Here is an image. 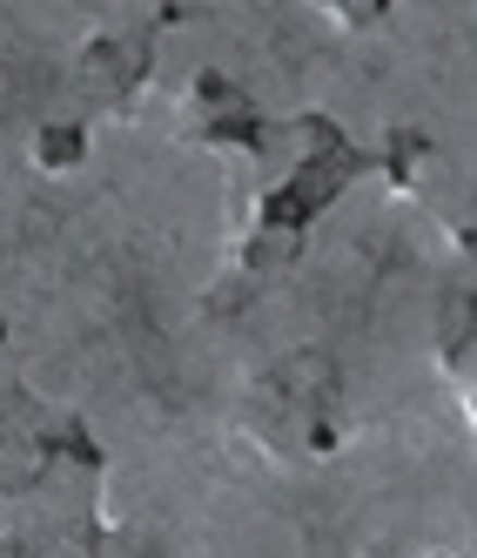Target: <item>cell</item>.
Instances as JSON below:
<instances>
[{
    "label": "cell",
    "mask_w": 477,
    "mask_h": 558,
    "mask_svg": "<svg viewBox=\"0 0 477 558\" xmlns=\"http://www.w3.org/2000/svg\"><path fill=\"white\" fill-rule=\"evenodd\" d=\"M464 417H470V430H477V390H470V397H464Z\"/></svg>",
    "instance_id": "1"
},
{
    "label": "cell",
    "mask_w": 477,
    "mask_h": 558,
    "mask_svg": "<svg viewBox=\"0 0 477 558\" xmlns=\"http://www.w3.org/2000/svg\"><path fill=\"white\" fill-rule=\"evenodd\" d=\"M430 558H457V551H430Z\"/></svg>",
    "instance_id": "2"
}]
</instances>
